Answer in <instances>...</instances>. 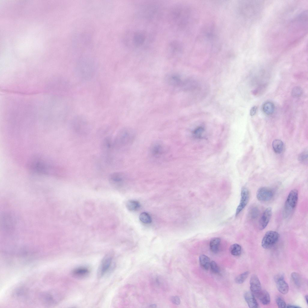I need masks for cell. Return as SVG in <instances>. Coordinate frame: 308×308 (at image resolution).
Here are the masks:
<instances>
[{
  "instance_id": "1",
  "label": "cell",
  "mask_w": 308,
  "mask_h": 308,
  "mask_svg": "<svg viewBox=\"0 0 308 308\" xmlns=\"http://www.w3.org/2000/svg\"><path fill=\"white\" fill-rule=\"evenodd\" d=\"M135 134L132 129L123 128L120 130L113 140L115 149L122 150L130 146L134 142Z\"/></svg>"
},
{
  "instance_id": "2",
  "label": "cell",
  "mask_w": 308,
  "mask_h": 308,
  "mask_svg": "<svg viewBox=\"0 0 308 308\" xmlns=\"http://www.w3.org/2000/svg\"><path fill=\"white\" fill-rule=\"evenodd\" d=\"M96 67L95 63L91 61L80 62L75 68L76 76L83 81H89L95 76Z\"/></svg>"
},
{
  "instance_id": "3",
  "label": "cell",
  "mask_w": 308,
  "mask_h": 308,
  "mask_svg": "<svg viewBox=\"0 0 308 308\" xmlns=\"http://www.w3.org/2000/svg\"><path fill=\"white\" fill-rule=\"evenodd\" d=\"M70 126L72 130L79 134L84 135L88 133L90 126L86 118L82 115H78L71 119Z\"/></svg>"
},
{
  "instance_id": "4",
  "label": "cell",
  "mask_w": 308,
  "mask_h": 308,
  "mask_svg": "<svg viewBox=\"0 0 308 308\" xmlns=\"http://www.w3.org/2000/svg\"><path fill=\"white\" fill-rule=\"evenodd\" d=\"M298 200V192L296 189L289 192L284 206L283 216L285 218L288 217L295 208Z\"/></svg>"
},
{
  "instance_id": "5",
  "label": "cell",
  "mask_w": 308,
  "mask_h": 308,
  "mask_svg": "<svg viewBox=\"0 0 308 308\" xmlns=\"http://www.w3.org/2000/svg\"><path fill=\"white\" fill-rule=\"evenodd\" d=\"M279 237V234L276 231H269L267 232L262 241V247L265 249L271 248L277 242Z\"/></svg>"
},
{
  "instance_id": "6",
  "label": "cell",
  "mask_w": 308,
  "mask_h": 308,
  "mask_svg": "<svg viewBox=\"0 0 308 308\" xmlns=\"http://www.w3.org/2000/svg\"><path fill=\"white\" fill-rule=\"evenodd\" d=\"M113 258V254L112 253H108L104 256L98 269L97 276L98 277H102L109 270L111 267Z\"/></svg>"
},
{
  "instance_id": "7",
  "label": "cell",
  "mask_w": 308,
  "mask_h": 308,
  "mask_svg": "<svg viewBox=\"0 0 308 308\" xmlns=\"http://www.w3.org/2000/svg\"><path fill=\"white\" fill-rule=\"evenodd\" d=\"M126 174L121 172L112 173L109 177V181L111 185L115 187L121 186L127 178Z\"/></svg>"
},
{
  "instance_id": "8",
  "label": "cell",
  "mask_w": 308,
  "mask_h": 308,
  "mask_svg": "<svg viewBox=\"0 0 308 308\" xmlns=\"http://www.w3.org/2000/svg\"><path fill=\"white\" fill-rule=\"evenodd\" d=\"M273 191L269 188L263 187L260 188L256 193V197L259 201L266 202L270 200L274 196Z\"/></svg>"
},
{
  "instance_id": "9",
  "label": "cell",
  "mask_w": 308,
  "mask_h": 308,
  "mask_svg": "<svg viewBox=\"0 0 308 308\" xmlns=\"http://www.w3.org/2000/svg\"><path fill=\"white\" fill-rule=\"evenodd\" d=\"M249 198L250 192L248 189L245 187H242L241 191L240 202L236 211V216L239 215L245 207L248 202Z\"/></svg>"
},
{
  "instance_id": "10",
  "label": "cell",
  "mask_w": 308,
  "mask_h": 308,
  "mask_svg": "<svg viewBox=\"0 0 308 308\" xmlns=\"http://www.w3.org/2000/svg\"><path fill=\"white\" fill-rule=\"evenodd\" d=\"M164 152V145L160 142L154 143L152 145L149 149V153L151 156L155 158L161 157Z\"/></svg>"
},
{
  "instance_id": "11",
  "label": "cell",
  "mask_w": 308,
  "mask_h": 308,
  "mask_svg": "<svg viewBox=\"0 0 308 308\" xmlns=\"http://www.w3.org/2000/svg\"><path fill=\"white\" fill-rule=\"evenodd\" d=\"M284 277L283 274H278L275 277V280L278 290L282 294H285L288 292L289 287L288 284L284 280Z\"/></svg>"
},
{
  "instance_id": "12",
  "label": "cell",
  "mask_w": 308,
  "mask_h": 308,
  "mask_svg": "<svg viewBox=\"0 0 308 308\" xmlns=\"http://www.w3.org/2000/svg\"><path fill=\"white\" fill-rule=\"evenodd\" d=\"M272 214V210L270 207L267 208L264 211L259 223L260 230H263L266 227L270 220Z\"/></svg>"
},
{
  "instance_id": "13",
  "label": "cell",
  "mask_w": 308,
  "mask_h": 308,
  "mask_svg": "<svg viewBox=\"0 0 308 308\" xmlns=\"http://www.w3.org/2000/svg\"><path fill=\"white\" fill-rule=\"evenodd\" d=\"M250 283L251 291L254 295L262 290L260 281L255 275H253L251 276Z\"/></svg>"
},
{
  "instance_id": "14",
  "label": "cell",
  "mask_w": 308,
  "mask_h": 308,
  "mask_svg": "<svg viewBox=\"0 0 308 308\" xmlns=\"http://www.w3.org/2000/svg\"><path fill=\"white\" fill-rule=\"evenodd\" d=\"M245 299L250 308H255L259 307L258 304L252 292H246L244 295Z\"/></svg>"
},
{
  "instance_id": "15",
  "label": "cell",
  "mask_w": 308,
  "mask_h": 308,
  "mask_svg": "<svg viewBox=\"0 0 308 308\" xmlns=\"http://www.w3.org/2000/svg\"><path fill=\"white\" fill-rule=\"evenodd\" d=\"M89 273V270L88 268L81 266L73 270L72 272V274L76 278H82L87 276Z\"/></svg>"
},
{
  "instance_id": "16",
  "label": "cell",
  "mask_w": 308,
  "mask_h": 308,
  "mask_svg": "<svg viewBox=\"0 0 308 308\" xmlns=\"http://www.w3.org/2000/svg\"><path fill=\"white\" fill-rule=\"evenodd\" d=\"M254 295L263 304L267 305L270 303V295L266 291L261 290Z\"/></svg>"
},
{
  "instance_id": "17",
  "label": "cell",
  "mask_w": 308,
  "mask_h": 308,
  "mask_svg": "<svg viewBox=\"0 0 308 308\" xmlns=\"http://www.w3.org/2000/svg\"><path fill=\"white\" fill-rule=\"evenodd\" d=\"M132 42L135 46H140L144 42L146 36L144 33L141 32H136L132 36Z\"/></svg>"
},
{
  "instance_id": "18",
  "label": "cell",
  "mask_w": 308,
  "mask_h": 308,
  "mask_svg": "<svg viewBox=\"0 0 308 308\" xmlns=\"http://www.w3.org/2000/svg\"><path fill=\"white\" fill-rule=\"evenodd\" d=\"M220 242V239L218 237L214 238L211 240L209 244L210 248L213 253H216L218 252Z\"/></svg>"
},
{
  "instance_id": "19",
  "label": "cell",
  "mask_w": 308,
  "mask_h": 308,
  "mask_svg": "<svg viewBox=\"0 0 308 308\" xmlns=\"http://www.w3.org/2000/svg\"><path fill=\"white\" fill-rule=\"evenodd\" d=\"M200 264L203 269L208 270L210 265V259L209 257L204 254H202L199 257Z\"/></svg>"
},
{
  "instance_id": "20",
  "label": "cell",
  "mask_w": 308,
  "mask_h": 308,
  "mask_svg": "<svg viewBox=\"0 0 308 308\" xmlns=\"http://www.w3.org/2000/svg\"><path fill=\"white\" fill-rule=\"evenodd\" d=\"M272 146L274 151L276 153H280L283 151L284 144L281 140L275 139L273 142Z\"/></svg>"
},
{
  "instance_id": "21",
  "label": "cell",
  "mask_w": 308,
  "mask_h": 308,
  "mask_svg": "<svg viewBox=\"0 0 308 308\" xmlns=\"http://www.w3.org/2000/svg\"><path fill=\"white\" fill-rule=\"evenodd\" d=\"M275 108V105L272 102L267 101L264 103L262 109L265 113L267 115H270L274 112Z\"/></svg>"
},
{
  "instance_id": "22",
  "label": "cell",
  "mask_w": 308,
  "mask_h": 308,
  "mask_svg": "<svg viewBox=\"0 0 308 308\" xmlns=\"http://www.w3.org/2000/svg\"><path fill=\"white\" fill-rule=\"evenodd\" d=\"M126 206L129 210L134 211L139 209L140 205L139 202L137 201L130 200L127 202Z\"/></svg>"
},
{
  "instance_id": "23",
  "label": "cell",
  "mask_w": 308,
  "mask_h": 308,
  "mask_svg": "<svg viewBox=\"0 0 308 308\" xmlns=\"http://www.w3.org/2000/svg\"><path fill=\"white\" fill-rule=\"evenodd\" d=\"M229 251L232 255L235 256H238L241 254L242 248L238 244H234L231 246Z\"/></svg>"
},
{
  "instance_id": "24",
  "label": "cell",
  "mask_w": 308,
  "mask_h": 308,
  "mask_svg": "<svg viewBox=\"0 0 308 308\" xmlns=\"http://www.w3.org/2000/svg\"><path fill=\"white\" fill-rule=\"evenodd\" d=\"M260 210L258 207L256 206H253L250 209L248 212V215L251 219H254L258 216Z\"/></svg>"
},
{
  "instance_id": "25",
  "label": "cell",
  "mask_w": 308,
  "mask_h": 308,
  "mask_svg": "<svg viewBox=\"0 0 308 308\" xmlns=\"http://www.w3.org/2000/svg\"><path fill=\"white\" fill-rule=\"evenodd\" d=\"M140 221L145 224H149L152 222V219L150 215L147 213H142L139 216Z\"/></svg>"
},
{
  "instance_id": "26",
  "label": "cell",
  "mask_w": 308,
  "mask_h": 308,
  "mask_svg": "<svg viewBox=\"0 0 308 308\" xmlns=\"http://www.w3.org/2000/svg\"><path fill=\"white\" fill-rule=\"evenodd\" d=\"M249 273V272L247 271L240 274L235 279L236 282L238 284L242 283L247 278Z\"/></svg>"
},
{
  "instance_id": "27",
  "label": "cell",
  "mask_w": 308,
  "mask_h": 308,
  "mask_svg": "<svg viewBox=\"0 0 308 308\" xmlns=\"http://www.w3.org/2000/svg\"><path fill=\"white\" fill-rule=\"evenodd\" d=\"M291 276L296 286L298 287H300L301 284V280L299 274L295 272H293L291 273Z\"/></svg>"
},
{
  "instance_id": "28",
  "label": "cell",
  "mask_w": 308,
  "mask_h": 308,
  "mask_svg": "<svg viewBox=\"0 0 308 308\" xmlns=\"http://www.w3.org/2000/svg\"><path fill=\"white\" fill-rule=\"evenodd\" d=\"M303 93V90L301 88L298 86L294 87L291 91V95L294 97H300Z\"/></svg>"
},
{
  "instance_id": "29",
  "label": "cell",
  "mask_w": 308,
  "mask_h": 308,
  "mask_svg": "<svg viewBox=\"0 0 308 308\" xmlns=\"http://www.w3.org/2000/svg\"><path fill=\"white\" fill-rule=\"evenodd\" d=\"M210 266L212 271L216 274L220 272V269L217 264L214 261L210 262Z\"/></svg>"
},
{
  "instance_id": "30",
  "label": "cell",
  "mask_w": 308,
  "mask_h": 308,
  "mask_svg": "<svg viewBox=\"0 0 308 308\" xmlns=\"http://www.w3.org/2000/svg\"><path fill=\"white\" fill-rule=\"evenodd\" d=\"M307 152L305 151L301 153L299 156V160L302 163H305L307 162Z\"/></svg>"
},
{
  "instance_id": "31",
  "label": "cell",
  "mask_w": 308,
  "mask_h": 308,
  "mask_svg": "<svg viewBox=\"0 0 308 308\" xmlns=\"http://www.w3.org/2000/svg\"><path fill=\"white\" fill-rule=\"evenodd\" d=\"M276 303L278 307L281 308H286V305L285 301L281 297H279L276 300Z\"/></svg>"
},
{
  "instance_id": "32",
  "label": "cell",
  "mask_w": 308,
  "mask_h": 308,
  "mask_svg": "<svg viewBox=\"0 0 308 308\" xmlns=\"http://www.w3.org/2000/svg\"><path fill=\"white\" fill-rule=\"evenodd\" d=\"M203 131V129L202 128L199 127L195 131L194 134L196 137H199L202 135Z\"/></svg>"
},
{
  "instance_id": "33",
  "label": "cell",
  "mask_w": 308,
  "mask_h": 308,
  "mask_svg": "<svg viewBox=\"0 0 308 308\" xmlns=\"http://www.w3.org/2000/svg\"><path fill=\"white\" fill-rule=\"evenodd\" d=\"M172 302L176 305H179L180 304V300L179 297L177 296H174L171 298Z\"/></svg>"
},
{
  "instance_id": "34",
  "label": "cell",
  "mask_w": 308,
  "mask_h": 308,
  "mask_svg": "<svg viewBox=\"0 0 308 308\" xmlns=\"http://www.w3.org/2000/svg\"><path fill=\"white\" fill-rule=\"evenodd\" d=\"M257 109V107L256 106H254L252 107L250 111V114L251 116H253L255 114Z\"/></svg>"
},
{
  "instance_id": "35",
  "label": "cell",
  "mask_w": 308,
  "mask_h": 308,
  "mask_svg": "<svg viewBox=\"0 0 308 308\" xmlns=\"http://www.w3.org/2000/svg\"><path fill=\"white\" fill-rule=\"evenodd\" d=\"M286 308H300V307L299 306H296V305H291V304H289V305H287L286 306Z\"/></svg>"
},
{
  "instance_id": "36",
  "label": "cell",
  "mask_w": 308,
  "mask_h": 308,
  "mask_svg": "<svg viewBox=\"0 0 308 308\" xmlns=\"http://www.w3.org/2000/svg\"><path fill=\"white\" fill-rule=\"evenodd\" d=\"M149 307L151 308H156V305L155 304H152L150 305Z\"/></svg>"
},
{
  "instance_id": "37",
  "label": "cell",
  "mask_w": 308,
  "mask_h": 308,
  "mask_svg": "<svg viewBox=\"0 0 308 308\" xmlns=\"http://www.w3.org/2000/svg\"><path fill=\"white\" fill-rule=\"evenodd\" d=\"M307 298H308L307 295H306L305 296V300L306 301V303H308Z\"/></svg>"
}]
</instances>
